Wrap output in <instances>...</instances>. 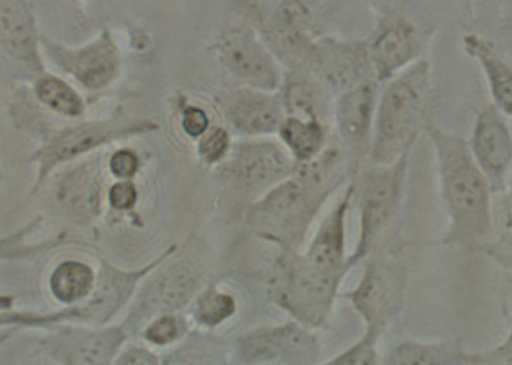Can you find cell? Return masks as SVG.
<instances>
[{
    "mask_svg": "<svg viewBox=\"0 0 512 365\" xmlns=\"http://www.w3.org/2000/svg\"><path fill=\"white\" fill-rule=\"evenodd\" d=\"M1 40L6 49L25 61L36 60L32 18L23 0H0Z\"/></svg>",
    "mask_w": 512,
    "mask_h": 365,
    "instance_id": "10",
    "label": "cell"
},
{
    "mask_svg": "<svg viewBox=\"0 0 512 365\" xmlns=\"http://www.w3.org/2000/svg\"><path fill=\"white\" fill-rule=\"evenodd\" d=\"M110 165L116 176L129 177L137 170V158L132 152L121 150L113 155Z\"/></svg>",
    "mask_w": 512,
    "mask_h": 365,
    "instance_id": "30",
    "label": "cell"
},
{
    "mask_svg": "<svg viewBox=\"0 0 512 365\" xmlns=\"http://www.w3.org/2000/svg\"><path fill=\"white\" fill-rule=\"evenodd\" d=\"M467 49L482 63L498 105L512 115V68L475 38L467 40Z\"/></svg>",
    "mask_w": 512,
    "mask_h": 365,
    "instance_id": "15",
    "label": "cell"
},
{
    "mask_svg": "<svg viewBox=\"0 0 512 365\" xmlns=\"http://www.w3.org/2000/svg\"><path fill=\"white\" fill-rule=\"evenodd\" d=\"M192 282L188 269L177 267L159 281L155 289V296L162 305L176 306L184 301L185 297H188Z\"/></svg>",
    "mask_w": 512,
    "mask_h": 365,
    "instance_id": "25",
    "label": "cell"
},
{
    "mask_svg": "<svg viewBox=\"0 0 512 365\" xmlns=\"http://www.w3.org/2000/svg\"><path fill=\"white\" fill-rule=\"evenodd\" d=\"M489 254L503 266L512 270V234L503 237L491 246Z\"/></svg>",
    "mask_w": 512,
    "mask_h": 365,
    "instance_id": "33",
    "label": "cell"
},
{
    "mask_svg": "<svg viewBox=\"0 0 512 365\" xmlns=\"http://www.w3.org/2000/svg\"><path fill=\"white\" fill-rule=\"evenodd\" d=\"M234 311V302L227 295L211 294L199 306V318L206 324L214 325Z\"/></svg>",
    "mask_w": 512,
    "mask_h": 365,
    "instance_id": "26",
    "label": "cell"
},
{
    "mask_svg": "<svg viewBox=\"0 0 512 365\" xmlns=\"http://www.w3.org/2000/svg\"><path fill=\"white\" fill-rule=\"evenodd\" d=\"M207 125L208 119L202 110L192 107L185 111L183 127L188 134L197 136L207 128Z\"/></svg>",
    "mask_w": 512,
    "mask_h": 365,
    "instance_id": "32",
    "label": "cell"
},
{
    "mask_svg": "<svg viewBox=\"0 0 512 365\" xmlns=\"http://www.w3.org/2000/svg\"><path fill=\"white\" fill-rule=\"evenodd\" d=\"M473 152L485 174L498 182L512 160V138L508 128L493 109L483 111L476 123Z\"/></svg>",
    "mask_w": 512,
    "mask_h": 365,
    "instance_id": "4",
    "label": "cell"
},
{
    "mask_svg": "<svg viewBox=\"0 0 512 365\" xmlns=\"http://www.w3.org/2000/svg\"><path fill=\"white\" fill-rule=\"evenodd\" d=\"M443 193L451 217L448 242L471 243L489 230V193L486 178L459 137L437 133Z\"/></svg>",
    "mask_w": 512,
    "mask_h": 365,
    "instance_id": "1",
    "label": "cell"
},
{
    "mask_svg": "<svg viewBox=\"0 0 512 365\" xmlns=\"http://www.w3.org/2000/svg\"><path fill=\"white\" fill-rule=\"evenodd\" d=\"M176 334V322L170 317H165L156 321L146 332L147 338L158 344H164L171 341Z\"/></svg>",
    "mask_w": 512,
    "mask_h": 365,
    "instance_id": "29",
    "label": "cell"
},
{
    "mask_svg": "<svg viewBox=\"0 0 512 365\" xmlns=\"http://www.w3.org/2000/svg\"><path fill=\"white\" fill-rule=\"evenodd\" d=\"M287 160L274 145L256 143L244 146L235 162L238 180L248 187H260L280 177L287 170Z\"/></svg>",
    "mask_w": 512,
    "mask_h": 365,
    "instance_id": "7",
    "label": "cell"
},
{
    "mask_svg": "<svg viewBox=\"0 0 512 365\" xmlns=\"http://www.w3.org/2000/svg\"><path fill=\"white\" fill-rule=\"evenodd\" d=\"M344 206L336 210L325 222L310 251L313 265L324 270L333 269L340 261L343 241Z\"/></svg>",
    "mask_w": 512,
    "mask_h": 365,
    "instance_id": "16",
    "label": "cell"
},
{
    "mask_svg": "<svg viewBox=\"0 0 512 365\" xmlns=\"http://www.w3.org/2000/svg\"><path fill=\"white\" fill-rule=\"evenodd\" d=\"M477 360L456 349L417 344L403 345L395 355V362L400 364L472 363Z\"/></svg>",
    "mask_w": 512,
    "mask_h": 365,
    "instance_id": "20",
    "label": "cell"
},
{
    "mask_svg": "<svg viewBox=\"0 0 512 365\" xmlns=\"http://www.w3.org/2000/svg\"><path fill=\"white\" fill-rule=\"evenodd\" d=\"M230 115L235 126L244 132L267 133L277 127L280 109L272 98L245 91L232 100Z\"/></svg>",
    "mask_w": 512,
    "mask_h": 365,
    "instance_id": "11",
    "label": "cell"
},
{
    "mask_svg": "<svg viewBox=\"0 0 512 365\" xmlns=\"http://www.w3.org/2000/svg\"><path fill=\"white\" fill-rule=\"evenodd\" d=\"M136 200V190L129 183H119L114 185L110 191V201L112 206L118 209L131 208Z\"/></svg>",
    "mask_w": 512,
    "mask_h": 365,
    "instance_id": "31",
    "label": "cell"
},
{
    "mask_svg": "<svg viewBox=\"0 0 512 365\" xmlns=\"http://www.w3.org/2000/svg\"><path fill=\"white\" fill-rule=\"evenodd\" d=\"M500 353L505 355V360L507 362L512 363V339L506 344L505 348H503Z\"/></svg>",
    "mask_w": 512,
    "mask_h": 365,
    "instance_id": "34",
    "label": "cell"
},
{
    "mask_svg": "<svg viewBox=\"0 0 512 365\" xmlns=\"http://www.w3.org/2000/svg\"><path fill=\"white\" fill-rule=\"evenodd\" d=\"M225 65L248 84L261 89H273L278 84L277 68L267 53L249 33L232 31L220 43Z\"/></svg>",
    "mask_w": 512,
    "mask_h": 365,
    "instance_id": "3",
    "label": "cell"
},
{
    "mask_svg": "<svg viewBox=\"0 0 512 365\" xmlns=\"http://www.w3.org/2000/svg\"><path fill=\"white\" fill-rule=\"evenodd\" d=\"M286 104L293 113L313 118V96L311 90L305 84L294 83L288 88Z\"/></svg>",
    "mask_w": 512,
    "mask_h": 365,
    "instance_id": "27",
    "label": "cell"
},
{
    "mask_svg": "<svg viewBox=\"0 0 512 365\" xmlns=\"http://www.w3.org/2000/svg\"><path fill=\"white\" fill-rule=\"evenodd\" d=\"M332 287L333 280L329 271L312 264L291 274L280 297L299 313L307 317L317 316L327 304Z\"/></svg>",
    "mask_w": 512,
    "mask_h": 365,
    "instance_id": "6",
    "label": "cell"
},
{
    "mask_svg": "<svg viewBox=\"0 0 512 365\" xmlns=\"http://www.w3.org/2000/svg\"><path fill=\"white\" fill-rule=\"evenodd\" d=\"M61 59L63 67L72 72L85 86L93 89L109 82L117 66L115 50L106 39L81 50L65 53Z\"/></svg>",
    "mask_w": 512,
    "mask_h": 365,
    "instance_id": "8",
    "label": "cell"
},
{
    "mask_svg": "<svg viewBox=\"0 0 512 365\" xmlns=\"http://www.w3.org/2000/svg\"><path fill=\"white\" fill-rule=\"evenodd\" d=\"M399 178V171L386 172L374 177L369 184L363 217L365 237L387 219L396 200Z\"/></svg>",
    "mask_w": 512,
    "mask_h": 365,
    "instance_id": "14",
    "label": "cell"
},
{
    "mask_svg": "<svg viewBox=\"0 0 512 365\" xmlns=\"http://www.w3.org/2000/svg\"><path fill=\"white\" fill-rule=\"evenodd\" d=\"M306 207L307 197L303 186L288 182L267 196L256 209L253 218L259 227L284 234L291 232L300 223Z\"/></svg>",
    "mask_w": 512,
    "mask_h": 365,
    "instance_id": "5",
    "label": "cell"
},
{
    "mask_svg": "<svg viewBox=\"0 0 512 365\" xmlns=\"http://www.w3.org/2000/svg\"><path fill=\"white\" fill-rule=\"evenodd\" d=\"M416 50L415 35L404 25L393 26L376 39L371 57L380 77H388L403 66Z\"/></svg>",
    "mask_w": 512,
    "mask_h": 365,
    "instance_id": "12",
    "label": "cell"
},
{
    "mask_svg": "<svg viewBox=\"0 0 512 365\" xmlns=\"http://www.w3.org/2000/svg\"><path fill=\"white\" fill-rule=\"evenodd\" d=\"M119 342L121 334L118 331L89 335L72 344V348L68 350V358L77 363L102 362L113 353Z\"/></svg>",
    "mask_w": 512,
    "mask_h": 365,
    "instance_id": "22",
    "label": "cell"
},
{
    "mask_svg": "<svg viewBox=\"0 0 512 365\" xmlns=\"http://www.w3.org/2000/svg\"><path fill=\"white\" fill-rule=\"evenodd\" d=\"M281 134L301 159L312 157L320 148L323 139L321 127L314 118L290 117L283 123Z\"/></svg>",
    "mask_w": 512,
    "mask_h": 365,
    "instance_id": "18",
    "label": "cell"
},
{
    "mask_svg": "<svg viewBox=\"0 0 512 365\" xmlns=\"http://www.w3.org/2000/svg\"><path fill=\"white\" fill-rule=\"evenodd\" d=\"M304 344L305 338L301 332L292 328H284L252 336L245 341L244 352L252 359H273Z\"/></svg>",
    "mask_w": 512,
    "mask_h": 365,
    "instance_id": "17",
    "label": "cell"
},
{
    "mask_svg": "<svg viewBox=\"0 0 512 365\" xmlns=\"http://www.w3.org/2000/svg\"><path fill=\"white\" fill-rule=\"evenodd\" d=\"M228 135L221 128L211 130L202 140L200 151L208 161L220 159L228 148Z\"/></svg>",
    "mask_w": 512,
    "mask_h": 365,
    "instance_id": "28",
    "label": "cell"
},
{
    "mask_svg": "<svg viewBox=\"0 0 512 365\" xmlns=\"http://www.w3.org/2000/svg\"><path fill=\"white\" fill-rule=\"evenodd\" d=\"M426 67L419 64L394 81L379 108L375 156L389 160L412 140L426 86Z\"/></svg>",
    "mask_w": 512,
    "mask_h": 365,
    "instance_id": "2",
    "label": "cell"
},
{
    "mask_svg": "<svg viewBox=\"0 0 512 365\" xmlns=\"http://www.w3.org/2000/svg\"><path fill=\"white\" fill-rule=\"evenodd\" d=\"M92 279V273L87 266L64 263L55 270L51 278V287L59 299L71 302L88 292Z\"/></svg>",
    "mask_w": 512,
    "mask_h": 365,
    "instance_id": "19",
    "label": "cell"
},
{
    "mask_svg": "<svg viewBox=\"0 0 512 365\" xmlns=\"http://www.w3.org/2000/svg\"><path fill=\"white\" fill-rule=\"evenodd\" d=\"M389 288L383 276L371 272L355 294L357 306L366 316H375L385 306Z\"/></svg>",
    "mask_w": 512,
    "mask_h": 365,
    "instance_id": "24",
    "label": "cell"
},
{
    "mask_svg": "<svg viewBox=\"0 0 512 365\" xmlns=\"http://www.w3.org/2000/svg\"><path fill=\"white\" fill-rule=\"evenodd\" d=\"M374 101L370 85L348 90L338 106V121L342 134L353 141L361 140L368 131Z\"/></svg>",
    "mask_w": 512,
    "mask_h": 365,
    "instance_id": "13",
    "label": "cell"
},
{
    "mask_svg": "<svg viewBox=\"0 0 512 365\" xmlns=\"http://www.w3.org/2000/svg\"><path fill=\"white\" fill-rule=\"evenodd\" d=\"M126 131L127 128L101 123L84 124L65 130L43 152L44 166L50 167L70 159Z\"/></svg>",
    "mask_w": 512,
    "mask_h": 365,
    "instance_id": "9",
    "label": "cell"
},
{
    "mask_svg": "<svg viewBox=\"0 0 512 365\" xmlns=\"http://www.w3.org/2000/svg\"><path fill=\"white\" fill-rule=\"evenodd\" d=\"M322 65L331 83L349 87L360 74L362 56L354 49L337 48L326 53Z\"/></svg>",
    "mask_w": 512,
    "mask_h": 365,
    "instance_id": "21",
    "label": "cell"
},
{
    "mask_svg": "<svg viewBox=\"0 0 512 365\" xmlns=\"http://www.w3.org/2000/svg\"><path fill=\"white\" fill-rule=\"evenodd\" d=\"M37 94L43 102L62 113L77 115L81 110L77 95L56 78L49 77L39 81Z\"/></svg>",
    "mask_w": 512,
    "mask_h": 365,
    "instance_id": "23",
    "label": "cell"
}]
</instances>
